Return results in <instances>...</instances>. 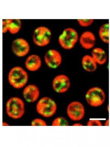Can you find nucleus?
Listing matches in <instances>:
<instances>
[{
    "instance_id": "f257e3e1",
    "label": "nucleus",
    "mask_w": 110,
    "mask_h": 147,
    "mask_svg": "<svg viewBox=\"0 0 110 147\" xmlns=\"http://www.w3.org/2000/svg\"><path fill=\"white\" fill-rule=\"evenodd\" d=\"M29 75L27 71L20 66L11 68L8 75V80L10 85L15 89H20L24 87L27 84Z\"/></svg>"
},
{
    "instance_id": "f03ea898",
    "label": "nucleus",
    "mask_w": 110,
    "mask_h": 147,
    "mask_svg": "<svg viewBox=\"0 0 110 147\" xmlns=\"http://www.w3.org/2000/svg\"><path fill=\"white\" fill-rule=\"evenodd\" d=\"M77 31L72 28H66L60 35L58 42L61 47L66 50L72 49L79 41Z\"/></svg>"
},
{
    "instance_id": "7ed1b4c3",
    "label": "nucleus",
    "mask_w": 110,
    "mask_h": 147,
    "mask_svg": "<svg viewBox=\"0 0 110 147\" xmlns=\"http://www.w3.org/2000/svg\"><path fill=\"white\" fill-rule=\"evenodd\" d=\"M6 108L9 116L14 119L21 118L25 112L24 102L18 97H12L9 99L7 102Z\"/></svg>"
},
{
    "instance_id": "20e7f679",
    "label": "nucleus",
    "mask_w": 110,
    "mask_h": 147,
    "mask_svg": "<svg viewBox=\"0 0 110 147\" xmlns=\"http://www.w3.org/2000/svg\"><path fill=\"white\" fill-rule=\"evenodd\" d=\"M85 98L87 103L94 107L102 106L106 99V95L101 88L95 87L91 88L86 93Z\"/></svg>"
},
{
    "instance_id": "39448f33",
    "label": "nucleus",
    "mask_w": 110,
    "mask_h": 147,
    "mask_svg": "<svg viewBox=\"0 0 110 147\" xmlns=\"http://www.w3.org/2000/svg\"><path fill=\"white\" fill-rule=\"evenodd\" d=\"M57 105L55 101L48 97H44L39 100L36 105L37 113L43 117L48 118L56 113Z\"/></svg>"
},
{
    "instance_id": "423d86ee",
    "label": "nucleus",
    "mask_w": 110,
    "mask_h": 147,
    "mask_svg": "<svg viewBox=\"0 0 110 147\" xmlns=\"http://www.w3.org/2000/svg\"><path fill=\"white\" fill-rule=\"evenodd\" d=\"M51 37V31L49 28L45 26H39L34 31L33 40L35 45L44 47L49 44Z\"/></svg>"
},
{
    "instance_id": "0eeeda50",
    "label": "nucleus",
    "mask_w": 110,
    "mask_h": 147,
    "mask_svg": "<svg viewBox=\"0 0 110 147\" xmlns=\"http://www.w3.org/2000/svg\"><path fill=\"white\" fill-rule=\"evenodd\" d=\"M67 113L69 118L74 121H80L84 117L85 109L81 102L75 101L70 103L68 105Z\"/></svg>"
},
{
    "instance_id": "6e6552de",
    "label": "nucleus",
    "mask_w": 110,
    "mask_h": 147,
    "mask_svg": "<svg viewBox=\"0 0 110 147\" xmlns=\"http://www.w3.org/2000/svg\"><path fill=\"white\" fill-rule=\"evenodd\" d=\"M71 84L70 79L67 76L61 74L54 78L53 80L52 87L56 92L63 94L69 90Z\"/></svg>"
},
{
    "instance_id": "1a4fd4ad",
    "label": "nucleus",
    "mask_w": 110,
    "mask_h": 147,
    "mask_svg": "<svg viewBox=\"0 0 110 147\" xmlns=\"http://www.w3.org/2000/svg\"><path fill=\"white\" fill-rule=\"evenodd\" d=\"M44 59L48 67L55 69L61 64L63 57L60 53L57 50L52 49L47 51L44 56Z\"/></svg>"
},
{
    "instance_id": "9d476101",
    "label": "nucleus",
    "mask_w": 110,
    "mask_h": 147,
    "mask_svg": "<svg viewBox=\"0 0 110 147\" xmlns=\"http://www.w3.org/2000/svg\"><path fill=\"white\" fill-rule=\"evenodd\" d=\"M11 50L14 54L17 57H23L27 55L30 50L29 42L23 38H17L13 41Z\"/></svg>"
},
{
    "instance_id": "9b49d317",
    "label": "nucleus",
    "mask_w": 110,
    "mask_h": 147,
    "mask_svg": "<svg viewBox=\"0 0 110 147\" xmlns=\"http://www.w3.org/2000/svg\"><path fill=\"white\" fill-rule=\"evenodd\" d=\"M96 41V37L93 33L90 31H86L79 37V42L83 48L89 50L95 47Z\"/></svg>"
},
{
    "instance_id": "f8f14e48",
    "label": "nucleus",
    "mask_w": 110,
    "mask_h": 147,
    "mask_svg": "<svg viewBox=\"0 0 110 147\" xmlns=\"http://www.w3.org/2000/svg\"><path fill=\"white\" fill-rule=\"evenodd\" d=\"M40 95L39 88L33 84H29L25 87L23 92V96L24 99L30 103L36 101Z\"/></svg>"
},
{
    "instance_id": "ddd939ff",
    "label": "nucleus",
    "mask_w": 110,
    "mask_h": 147,
    "mask_svg": "<svg viewBox=\"0 0 110 147\" xmlns=\"http://www.w3.org/2000/svg\"><path fill=\"white\" fill-rule=\"evenodd\" d=\"M42 61L40 57L37 55L33 54L29 56L25 62L26 69L31 72H35L40 69Z\"/></svg>"
},
{
    "instance_id": "4468645a",
    "label": "nucleus",
    "mask_w": 110,
    "mask_h": 147,
    "mask_svg": "<svg viewBox=\"0 0 110 147\" xmlns=\"http://www.w3.org/2000/svg\"><path fill=\"white\" fill-rule=\"evenodd\" d=\"M82 68L88 73H93L97 69L98 65L91 55H86L83 56L81 61Z\"/></svg>"
},
{
    "instance_id": "2eb2a0df",
    "label": "nucleus",
    "mask_w": 110,
    "mask_h": 147,
    "mask_svg": "<svg viewBox=\"0 0 110 147\" xmlns=\"http://www.w3.org/2000/svg\"><path fill=\"white\" fill-rule=\"evenodd\" d=\"M91 55L98 65H104L107 61V53L101 47L94 48L92 49Z\"/></svg>"
},
{
    "instance_id": "dca6fc26",
    "label": "nucleus",
    "mask_w": 110,
    "mask_h": 147,
    "mask_svg": "<svg viewBox=\"0 0 110 147\" xmlns=\"http://www.w3.org/2000/svg\"><path fill=\"white\" fill-rule=\"evenodd\" d=\"M99 35L101 40L105 43L109 42V24L105 23L101 26L99 30Z\"/></svg>"
},
{
    "instance_id": "f3484780",
    "label": "nucleus",
    "mask_w": 110,
    "mask_h": 147,
    "mask_svg": "<svg viewBox=\"0 0 110 147\" xmlns=\"http://www.w3.org/2000/svg\"><path fill=\"white\" fill-rule=\"evenodd\" d=\"M21 26V22L19 19L12 20L10 24L9 31L12 34L18 33Z\"/></svg>"
},
{
    "instance_id": "a211bd4d",
    "label": "nucleus",
    "mask_w": 110,
    "mask_h": 147,
    "mask_svg": "<svg viewBox=\"0 0 110 147\" xmlns=\"http://www.w3.org/2000/svg\"><path fill=\"white\" fill-rule=\"evenodd\" d=\"M52 126H68L69 122L67 119L63 117H59L56 118L52 122Z\"/></svg>"
},
{
    "instance_id": "6ab92c4d",
    "label": "nucleus",
    "mask_w": 110,
    "mask_h": 147,
    "mask_svg": "<svg viewBox=\"0 0 110 147\" xmlns=\"http://www.w3.org/2000/svg\"><path fill=\"white\" fill-rule=\"evenodd\" d=\"M78 24L81 27L87 28L93 24L94 22V19H78Z\"/></svg>"
},
{
    "instance_id": "aec40b11",
    "label": "nucleus",
    "mask_w": 110,
    "mask_h": 147,
    "mask_svg": "<svg viewBox=\"0 0 110 147\" xmlns=\"http://www.w3.org/2000/svg\"><path fill=\"white\" fill-rule=\"evenodd\" d=\"M11 20V19L3 20V33H5L9 31Z\"/></svg>"
},
{
    "instance_id": "412c9836",
    "label": "nucleus",
    "mask_w": 110,
    "mask_h": 147,
    "mask_svg": "<svg viewBox=\"0 0 110 147\" xmlns=\"http://www.w3.org/2000/svg\"><path fill=\"white\" fill-rule=\"evenodd\" d=\"M32 126H46L47 124L43 120L40 119H34L32 122Z\"/></svg>"
},
{
    "instance_id": "4be33fe9",
    "label": "nucleus",
    "mask_w": 110,
    "mask_h": 147,
    "mask_svg": "<svg viewBox=\"0 0 110 147\" xmlns=\"http://www.w3.org/2000/svg\"><path fill=\"white\" fill-rule=\"evenodd\" d=\"M87 125V126H102V122L99 120H91L88 121Z\"/></svg>"
},
{
    "instance_id": "5701e85b",
    "label": "nucleus",
    "mask_w": 110,
    "mask_h": 147,
    "mask_svg": "<svg viewBox=\"0 0 110 147\" xmlns=\"http://www.w3.org/2000/svg\"><path fill=\"white\" fill-rule=\"evenodd\" d=\"M109 119H107V121L105 122V126H109Z\"/></svg>"
},
{
    "instance_id": "b1692460",
    "label": "nucleus",
    "mask_w": 110,
    "mask_h": 147,
    "mask_svg": "<svg viewBox=\"0 0 110 147\" xmlns=\"http://www.w3.org/2000/svg\"><path fill=\"white\" fill-rule=\"evenodd\" d=\"M73 126H83V125L81 124L80 123H75L74 124H73Z\"/></svg>"
},
{
    "instance_id": "393cba45",
    "label": "nucleus",
    "mask_w": 110,
    "mask_h": 147,
    "mask_svg": "<svg viewBox=\"0 0 110 147\" xmlns=\"http://www.w3.org/2000/svg\"><path fill=\"white\" fill-rule=\"evenodd\" d=\"M3 126H9V125L6 122H3Z\"/></svg>"
}]
</instances>
